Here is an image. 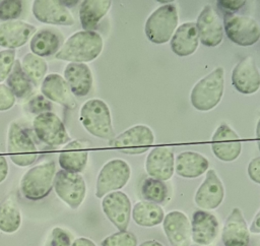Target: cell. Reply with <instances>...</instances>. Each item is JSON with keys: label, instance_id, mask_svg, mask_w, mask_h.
Segmentation results:
<instances>
[{"label": "cell", "instance_id": "3", "mask_svg": "<svg viewBox=\"0 0 260 246\" xmlns=\"http://www.w3.org/2000/svg\"><path fill=\"white\" fill-rule=\"evenodd\" d=\"M79 120L89 134L107 140L114 138L111 112L104 101L100 99L86 101L80 109Z\"/></svg>", "mask_w": 260, "mask_h": 246}, {"label": "cell", "instance_id": "37", "mask_svg": "<svg viewBox=\"0 0 260 246\" xmlns=\"http://www.w3.org/2000/svg\"><path fill=\"white\" fill-rule=\"evenodd\" d=\"M53 109V104L43 95H36L30 98L25 104V110L30 114L40 115L42 113L51 112Z\"/></svg>", "mask_w": 260, "mask_h": 246}, {"label": "cell", "instance_id": "10", "mask_svg": "<svg viewBox=\"0 0 260 246\" xmlns=\"http://www.w3.org/2000/svg\"><path fill=\"white\" fill-rule=\"evenodd\" d=\"M154 142L152 130L146 125H135L109 140V146L127 155H139L147 151Z\"/></svg>", "mask_w": 260, "mask_h": 246}, {"label": "cell", "instance_id": "21", "mask_svg": "<svg viewBox=\"0 0 260 246\" xmlns=\"http://www.w3.org/2000/svg\"><path fill=\"white\" fill-rule=\"evenodd\" d=\"M32 24L22 20H12L0 23V47L5 50H15L26 44L36 34Z\"/></svg>", "mask_w": 260, "mask_h": 246}, {"label": "cell", "instance_id": "35", "mask_svg": "<svg viewBox=\"0 0 260 246\" xmlns=\"http://www.w3.org/2000/svg\"><path fill=\"white\" fill-rule=\"evenodd\" d=\"M136 236L128 231H118L101 241V246H137Z\"/></svg>", "mask_w": 260, "mask_h": 246}, {"label": "cell", "instance_id": "12", "mask_svg": "<svg viewBox=\"0 0 260 246\" xmlns=\"http://www.w3.org/2000/svg\"><path fill=\"white\" fill-rule=\"evenodd\" d=\"M102 208L109 221L119 231H127L132 209L126 193L118 190L106 194L102 200Z\"/></svg>", "mask_w": 260, "mask_h": 246}, {"label": "cell", "instance_id": "20", "mask_svg": "<svg viewBox=\"0 0 260 246\" xmlns=\"http://www.w3.org/2000/svg\"><path fill=\"white\" fill-rule=\"evenodd\" d=\"M219 231V224L216 217L207 210H195L191 222V238L200 246L211 244Z\"/></svg>", "mask_w": 260, "mask_h": 246}, {"label": "cell", "instance_id": "26", "mask_svg": "<svg viewBox=\"0 0 260 246\" xmlns=\"http://www.w3.org/2000/svg\"><path fill=\"white\" fill-rule=\"evenodd\" d=\"M199 44L195 22H185L177 27L171 38L172 51L181 57L192 55Z\"/></svg>", "mask_w": 260, "mask_h": 246}, {"label": "cell", "instance_id": "18", "mask_svg": "<svg viewBox=\"0 0 260 246\" xmlns=\"http://www.w3.org/2000/svg\"><path fill=\"white\" fill-rule=\"evenodd\" d=\"M145 169L149 177L167 181L175 171V155L168 146H156L147 155Z\"/></svg>", "mask_w": 260, "mask_h": 246}, {"label": "cell", "instance_id": "46", "mask_svg": "<svg viewBox=\"0 0 260 246\" xmlns=\"http://www.w3.org/2000/svg\"><path fill=\"white\" fill-rule=\"evenodd\" d=\"M139 246H164V245L156 240H147L142 242Z\"/></svg>", "mask_w": 260, "mask_h": 246}, {"label": "cell", "instance_id": "45", "mask_svg": "<svg viewBox=\"0 0 260 246\" xmlns=\"http://www.w3.org/2000/svg\"><path fill=\"white\" fill-rule=\"evenodd\" d=\"M249 231L251 233L260 234V210L254 217V219L252 221V224H251V226L249 228Z\"/></svg>", "mask_w": 260, "mask_h": 246}, {"label": "cell", "instance_id": "11", "mask_svg": "<svg viewBox=\"0 0 260 246\" xmlns=\"http://www.w3.org/2000/svg\"><path fill=\"white\" fill-rule=\"evenodd\" d=\"M223 30L226 37L239 46H252L260 39L258 22L247 15L224 14Z\"/></svg>", "mask_w": 260, "mask_h": 246}, {"label": "cell", "instance_id": "47", "mask_svg": "<svg viewBox=\"0 0 260 246\" xmlns=\"http://www.w3.org/2000/svg\"><path fill=\"white\" fill-rule=\"evenodd\" d=\"M256 138H257V145L260 150V119L258 120L257 127H256Z\"/></svg>", "mask_w": 260, "mask_h": 246}, {"label": "cell", "instance_id": "13", "mask_svg": "<svg viewBox=\"0 0 260 246\" xmlns=\"http://www.w3.org/2000/svg\"><path fill=\"white\" fill-rule=\"evenodd\" d=\"M211 149L214 156L223 162H233L242 151L239 135L226 123H221L212 135Z\"/></svg>", "mask_w": 260, "mask_h": 246}, {"label": "cell", "instance_id": "29", "mask_svg": "<svg viewBox=\"0 0 260 246\" xmlns=\"http://www.w3.org/2000/svg\"><path fill=\"white\" fill-rule=\"evenodd\" d=\"M112 1L84 0L79 8V20L83 30H94L101 19L107 14Z\"/></svg>", "mask_w": 260, "mask_h": 246}, {"label": "cell", "instance_id": "36", "mask_svg": "<svg viewBox=\"0 0 260 246\" xmlns=\"http://www.w3.org/2000/svg\"><path fill=\"white\" fill-rule=\"evenodd\" d=\"M22 12V2L19 0L0 1V21L16 20Z\"/></svg>", "mask_w": 260, "mask_h": 246}, {"label": "cell", "instance_id": "31", "mask_svg": "<svg viewBox=\"0 0 260 246\" xmlns=\"http://www.w3.org/2000/svg\"><path fill=\"white\" fill-rule=\"evenodd\" d=\"M21 225V212L15 201L6 198L0 202V231L6 234L15 233Z\"/></svg>", "mask_w": 260, "mask_h": 246}, {"label": "cell", "instance_id": "39", "mask_svg": "<svg viewBox=\"0 0 260 246\" xmlns=\"http://www.w3.org/2000/svg\"><path fill=\"white\" fill-rule=\"evenodd\" d=\"M72 236L64 229L56 227L52 230L48 246H71Z\"/></svg>", "mask_w": 260, "mask_h": 246}, {"label": "cell", "instance_id": "41", "mask_svg": "<svg viewBox=\"0 0 260 246\" xmlns=\"http://www.w3.org/2000/svg\"><path fill=\"white\" fill-rule=\"evenodd\" d=\"M244 0H219L217 1V6L224 11V14H234L240 8L245 5Z\"/></svg>", "mask_w": 260, "mask_h": 246}, {"label": "cell", "instance_id": "5", "mask_svg": "<svg viewBox=\"0 0 260 246\" xmlns=\"http://www.w3.org/2000/svg\"><path fill=\"white\" fill-rule=\"evenodd\" d=\"M7 153L11 162L18 167L32 165L39 157L31 134L16 122H12L8 129Z\"/></svg>", "mask_w": 260, "mask_h": 246}, {"label": "cell", "instance_id": "34", "mask_svg": "<svg viewBox=\"0 0 260 246\" xmlns=\"http://www.w3.org/2000/svg\"><path fill=\"white\" fill-rule=\"evenodd\" d=\"M141 194L145 200L160 204L167 199L168 187L164 181L149 177L141 185Z\"/></svg>", "mask_w": 260, "mask_h": 246}, {"label": "cell", "instance_id": "6", "mask_svg": "<svg viewBox=\"0 0 260 246\" xmlns=\"http://www.w3.org/2000/svg\"><path fill=\"white\" fill-rule=\"evenodd\" d=\"M178 11L173 3L156 8L145 22V35L154 44H165L173 37L178 26Z\"/></svg>", "mask_w": 260, "mask_h": 246}, {"label": "cell", "instance_id": "43", "mask_svg": "<svg viewBox=\"0 0 260 246\" xmlns=\"http://www.w3.org/2000/svg\"><path fill=\"white\" fill-rule=\"evenodd\" d=\"M8 172H9L8 163L5 157L2 153H0V183H2L6 179V177L8 176Z\"/></svg>", "mask_w": 260, "mask_h": 246}, {"label": "cell", "instance_id": "27", "mask_svg": "<svg viewBox=\"0 0 260 246\" xmlns=\"http://www.w3.org/2000/svg\"><path fill=\"white\" fill-rule=\"evenodd\" d=\"M62 46V36L52 28H43L36 32L29 42L31 53L42 58L56 55Z\"/></svg>", "mask_w": 260, "mask_h": 246}, {"label": "cell", "instance_id": "24", "mask_svg": "<svg viewBox=\"0 0 260 246\" xmlns=\"http://www.w3.org/2000/svg\"><path fill=\"white\" fill-rule=\"evenodd\" d=\"M88 160L87 144L81 140H70L61 149L58 158V163L61 169L81 173Z\"/></svg>", "mask_w": 260, "mask_h": 246}, {"label": "cell", "instance_id": "23", "mask_svg": "<svg viewBox=\"0 0 260 246\" xmlns=\"http://www.w3.org/2000/svg\"><path fill=\"white\" fill-rule=\"evenodd\" d=\"M41 91L49 101L57 103L67 109H74L76 101L63 76L58 73H51L45 76L42 81Z\"/></svg>", "mask_w": 260, "mask_h": 246}, {"label": "cell", "instance_id": "44", "mask_svg": "<svg viewBox=\"0 0 260 246\" xmlns=\"http://www.w3.org/2000/svg\"><path fill=\"white\" fill-rule=\"evenodd\" d=\"M71 246H96V245L90 239L85 238V237H80V238H76L75 240H73Z\"/></svg>", "mask_w": 260, "mask_h": 246}, {"label": "cell", "instance_id": "1", "mask_svg": "<svg viewBox=\"0 0 260 246\" xmlns=\"http://www.w3.org/2000/svg\"><path fill=\"white\" fill-rule=\"evenodd\" d=\"M103 47V38L99 33L94 30H79L63 43L55 58L69 61V63H86L98 58Z\"/></svg>", "mask_w": 260, "mask_h": 246}, {"label": "cell", "instance_id": "19", "mask_svg": "<svg viewBox=\"0 0 260 246\" xmlns=\"http://www.w3.org/2000/svg\"><path fill=\"white\" fill-rule=\"evenodd\" d=\"M162 228L171 246H190L191 223L180 210H172L165 216Z\"/></svg>", "mask_w": 260, "mask_h": 246}, {"label": "cell", "instance_id": "33", "mask_svg": "<svg viewBox=\"0 0 260 246\" xmlns=\"http://www.w3.org/2000/svg\"><path fill=\"white\" fill-rule=\"evenodd\" d=\"M20 65L23 73L35 86H38L43 81L48 70L47 62L31 52L22 57Z\"/></svg>", "mask_w": 260, "mask_h": 246}, {"label": "cell", "instance_id": "2", "mask_svg": "<svg viewBox=\"0 0 260 246\" xmlns=\"http://www.w3.org/2000/svg\"><path fill=\"white\" fill-rule=\"evenodd\" d=\"M56 165L48 161L34 166L25 172L19 184L23 197L28 200H41L48 196L54 187Z\"/></svg>", "mask_w": 260, "mask_h": 246}, {"label": "cell", "instance_id": "25", "mask_svg": "<svg viewBox=\"0 0 260 246\" xmlns=\"http://www.w3.org/2000/svg\"><path fill=\"white\" fill-rule=\"evenodd\" d=\"M64 79L76 97L88 95L92 87L91 70L85 63H68L64 69Z\"/></svg>", "mask_w": 260, "mask_h": 246}, {"label": "cell", "instance_id": "7", "mask_svg": "<svg viewBox=\"0 0 260 246\" xmlns=\"http://www.w3.org/2000/svg\"><path fill=\"white\" fill-rule=\"evenodd\" d=\"M32 130L41 142L51 147L65 145L71 140L64 123L53 112L37 115L32 121Z\"/></svg>", "mask_w": 260, "mask_h": 246}, {"label": "cell", "instance_id": "28", "mask_svg": "<svg viewBox=\"0 0 260 246\" xmlns=\"http://www.w3.org/2000/svg\"><path fill=\"white\" fill-rule=\"evenodd\" d=\"M208 167V160L196 151H183L176 157L175 170L183 178H197L204 174Z\"/></svg>", "mask_w": 260, "mask_h": 246}, {"label": "cell", "instance_id": "15", "mask_svg": "<svg viewBox=\"0 0 260 246\" xmlns=\"http://www.w3.org/2000/svg\"><path fill=\"white\" fill-rule=\"evenodd\" d=\"M31 11L34 16L43 23L66 26L74 24L71 12L62 1L36 0L32 3Z\"/></svg>", "mask_w": 260, "mask_h": 246}, {"label": "cell", "instance_id": "22", "mask_svg": "<svg viewBox=\"0 0 260 246\" xmlns=\"http://www.w3.org/2000/svg\"><path fill=\"white\" fill-rule=\"evenodd\" d=\"M221 240L224 246L249 245L250 231L239 207L233 208L228 216L222 228Z\"/></svg>", "mask_w": 260, "mask_h": 246}, {"label": "cell", "instance_id": "14", "mask_svg": "<svg viewBox=\"0 0 260 246\" xmlns=\"http://www.w3.org/2000/svg\"><path fill=\"white\" fill-rule=\"evenodd\" d=\"M195 23L199 41L204 46L216 47L222 42L223 25L211 5L203 7Z\"/></svg>", "mask_w": 260, "mask_h": 246}, {"label": "cell", "instance_id": "48", "mask_svg": "<svg viewBox=\"0 0 260 246\" xmlns=\"http://www.w3.org/2000/svg\"><path fill=\"white\" fill-rule=\"evenodd\" d=\"M194 246H200V245H194Z\"/></svg>", "mask_w": 260, "mask_h": 246}, {"label": "cell", "instance_id": "8", "mask_svg": "<svg viewBox=\"0 0 260 246\" xmlns=\"http://www.w3.org/2000/svg\"><path fill=\"white\" fill-rule=\"evenodd\" d=\"M130 176L131 169L126 161L114 159L107 162L98 175L95 196L102 198L110 192L118 191L128 183Z\"/></svg>", "mask_w": 260, "mask_h": 246}, {"label": "cell", "instance_id": "42", "mask_svg": "<svg viewBox=\"0 0 260 246\" xmlns=\"http://www.w3.org/2000/svg\"><path fill=\"white\" fill-rule=\"evenodd\" d=\"M248 175L253 182L260 184V157L251 160L248 165Z\"/></svg>", "mask_w": 260, "mask_h": 246}, {"label": "cell", "instance_id": "4", "mask_svg": "<svg viewBox=\"0 0 260 246\" xmlns=\"http://www.w3.org/2000/svg\"><path fill=\"white\" fill-rule=\"evenodd\" d=\"M224 89V70L217 67L200 79L192 88L190 102L198 111H209L220 102Z\"/></svg>", "mask_w": 260, "mask_h": 246}, {"label": "cell", "instance_id": "38", "mask_svg": "<svg viewBox=\"0 0 260 246\" xmlns=\"http://www.w3.org/2000/svg\"><path fill=\"white\" fill-rule=\"evenodd\" d=\"M15 50H1L0 51V82L6 80L12 70L15 62Z\"/></svg>", "mask_w": 260, "mask_h": 246}, {"label": "cell", "instance_id": "40", "mask_svg": "<svg viewBox=\"0 0 260 246\" xmlns=\"http://www.w3.org/2000/svg\"><path fill=\"white\" fill-rule=\"evenodd\" d=\"M16 98L6 84L0 83V112L11 109L15 104Z\"/></svg>", "mask_w": 260, "mask_h": 246}, {"label": "cell", "instance_id": "17", "mask_svg": "<svg viewBox=\"0 0 260 246\" xmlns=\"http://www.w3.org/2000/svg\"><path fill=\"white\" fill-rule=\"evenodd\" d=\"M232 83L244 95H252L260 88V71L252 57H245L234 67Z\"/></svg>", "mask_w": 260, "mask_h": 246}, {"label": "cell", "instance_id": "9", "mask_svg": "<svg viewBox=\"0 0 260 246\" xmlns=\"http://www.w3.org/2000/svg\"><path fill=\"white\" fill-rule=\"evenodd\" d=\"M53 188L58 197L72 209L79 207L86 194V184L83 177L79 173L63 169L56 172Z\"/></svg>", "mask_w": 260, "mask_h": 246}, {"label": "cell", "instance_id": "32", "mask_svg": "<svg viewBox=\"0 0 260 246\" xmlns=\"http://www.w3.org/2000/svg\"><path fill=\"white\" fill-rule=\"evenodd\" d=\"M6 85L17 99H26L32 93V84L21 69L20 61L15 60L12 70L6 78Z\"/></svg>", "mask_w": 260, "mask_h": 246}, {"label": "cell", "instance_id": "16", "mask_svg": "<svg viewBox=\"0 0 260 246\" xmlns=\"http://www.w3.org/2000/svg\"><path fill=\"white\" fill-rule=\"evenodd\" d=\"M206 172L205 179L197 189L194 200L200 208L209 210L220 205L224 197V188L214 170L210 169Z\"/></svg>", "mask_w": 260, "mask_h": 246}, {"label": "cell", "instance_id": "30", "mask_svg": "<svg viewBox=\"0 0 260 246\" xmlns=\"http://www.w3.org/2000/svg\"><path fill=\"white\" fill-rule=\"evenodd\" d=\"M131 214L138 226L148 228L159 225L165 219V212L161 206L147 200H141L135 203Z\"/></svg>", "mask_w": 260, "mask_h": 246}]
</instances>
